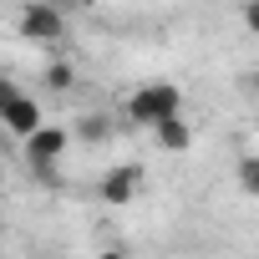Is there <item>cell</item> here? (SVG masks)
<instances>
[{
  "instance_id": "3",
  "label": "cell",
  "mask_w": 259,
  "mask_h": 259,
  "mask_svg": "<svg viewBox=\"0 0 259 259\" xmlns=\"http://www.w3.org/2000/svg\"><path fill=\"white\" fill-rule=\"evenodd\" d=\"M0 127H6V138H31L41 127V102L26 97V92H11L0 102Z\"/></svg>"
},
{
  "instance_id": "8",
  "label": "cell",
  "mask_w": 259,
  "mask_h": 259,
  "mask_svg": "<svg viewBox=\"0 0 259 259\" xmlns=\"http://www.w3.org/2000/svg\"><path fill=\"white\" fill-rule=\"evenodd\" d=\"M46 87H51V92H71V87H76V66H71V56H56V61L46 66Z\"/></svg>"
},
{
  "instance_id": "4",
  "label": "cell",
  "mask_w": 259,
  "mask_h": 259,
  "mask_svg": "<svg viewBox=\"0 0 259 259\" xmlns=\"http://www.w3.org/2000/svg\"><path fill=\"white\" fill-rule=\"evenodd\" d=\"M138 178H143V168H138V163H122V168H107V173H102V198H107L112 208L133 203V193H138Z\"/></svg>"
},
{
  "instance_id": "10",
  "label": "cell",
  "mask_w": 259,
  "mask_h": 259,
  "mask_svg": "<svg viewBox=\"0 0 259 259\" xmlns=\"http://www.w3.org/2000/svg\"><path fill=\"white\" fill-rule=\"evenodd\" d=\"M239 183H244V193H254V198H259V153L239 163Z\"/></svg>"
},
{
  "instance_id": "1",
  "label": "cell",
  "mask_w": 259,
  "mask_h": 259,
  "mask_svg": "<svg viewBox=\"0 0 259 259\" xmlns=\"http://www.w3.org/2000/svg\"><path fill=\"white\" fill-rule=\"evenodd\" d=\"M168 112H183V92L173 81H148V87H138L133 97H127V117H133L138 127H153Z\"/></svg>"
},
{
  "instance_id": "13",
  "label": "cell",
  "mask_w": 259,
  "mask_h": 259,
  "mask_svg": "<svg viewBox=\"0 0 259 259\" xmlns=\"http://www.w3.org/2000/svg\"><path fill=\"white\" fill-rule=\"evenodd\" d=\"M46 6H56V11H71V6H76V0H46Z\"/></svg>"
},
{
  "instance_id": "12",
  "label": "cell",
  "mask_w": 259,
  "mask_h": 259,
  "mask_svg": "<svg viewBox=\"0 0 259 259\" xmlns=\"http://www.w3.org/2000/svg\"><path fill=\"white\" fill-rule=\"evenodd\" d=\"M11 92H16V81H11V76H0V102H6Z\"/></svg>"
},
{
  "instance_id": "5",
  "label": "cell",
  "mask_w": 259,
  "mask_h": 259,
  "mask_svg": "<svg viewBox=\"0 0 259 259\" xmlns=\"http://www.w3.org/2000/svg\"><path fill=\"white\" fill-rule=\"evenodd\" d=\"M153 138H158V148L183 153V148H193V122H188L183 112H168V117H158V122H153Z\"/></svg>"
},
{
  "instance_id": "2",
  "label": "cell",
  "mask_w": 259,
  "mask_h": 259,
  "mask_svg": "<svg viewBox=\"0 0 259 259\" xmlns=\"http://www.w3.org/2000/svg\"><path fill=\"white\" fill-rule=\"evenodd\" d=\"M21 36L26 41H61L66 36V11L46 6V0H31L21 11Z\"/></svg>"
},
{
  "instance_id": "15",
  "label": "cell",
  "mask_w": 259,
  "mask_h": 259,
  "mask_svg": "<svg viewBox=\"0 0 259 259\" xmlns=\"http://www.w3.org/2000/svg\"><path fill=\"white\" fill-rule=\"evenodd\" d=\"M0 148H6V127H0Z\"/></svg>"
},
{
  "instance_id": "6",
  "label": "cell",
  "mask_w": 259,
  "mask_h": 259,
  "mask_svg": "<svg viewBox=\"0 0 259 259\" xmlns=\"http://www.w3.org/2000/svg\"><path fill=\"white\" fill-rule=\"evenodd\" d=\"M71 148V127H36V133L26 138V158H61Z\"/></svg>"
},
{
  "instance_id": "7",
  "label": "cell",
  "mask_w": 259,
  "mask_h": 259,
  "mask_svg": "<svg viewBox=\"0 0 259 259\" xmlns=\"http://www.w3.org/2000/svg\"><path fill=\"white\" fill-rule=\"evenodd\" d=\"M112 133H117V127H112L107 112H92V117H81V122L71 127V138H76V143H107Z\"/></svg>"
},
{
  "instance_id": "9",
  "label": "cell",
  "mask_w": 259,
  "mask_h": 259,
  "mask_svg": "<svg viewBox=\"0 0 259 259\" xmlns=\"http://www.w3.org/2000/svg\"><path fill=\"white\" fill-rule=\"evenodd\" d=\"M26 168H31V173H36V183H46V188H56V183H61L56 158H26Z\"/></svg>"
},
{
  "instance_id": "16",
  "label": "cell",
  "mask_w": 259,
  "mask_h": 259,
  "mask_svg": "<svg viewBox=\"0 0 259 259\" xmlns=\"http://www.w3.org/2000/svg\"><path fill=\"white\" fill-rule=\"evenodd\" d=\"M0 188H6V173H0Z\"/></svg>"
},
{
  "instance_id": "14",
  "label": "cell",
  "mask_w": 259,
  "mask_h": 259,
  "mask_svg": "<svg viewBox=\"0 0 259 259\" xmlns=\"http://www.w3.org/2000/svg\"><path fill=\"white\" fill-rule=\"evenodd\" d=\"M249 87H254V97H259V71H249Z\"/></svg>"
},
{
  "instance_id": "11",
  "label": "cell",
  "mask_w": 259,
  "mask_h": 259,
  "mask_svg": "<svg viewBox=\"0 0 259 259\" xmlns=\"http://www.w3.org/2000/svg\"><path fill=\"white\" fill-rule=\"evenodd\" d=\"M244 26L259 36V0H244Z\"/></svg>"
}]
</instances>
